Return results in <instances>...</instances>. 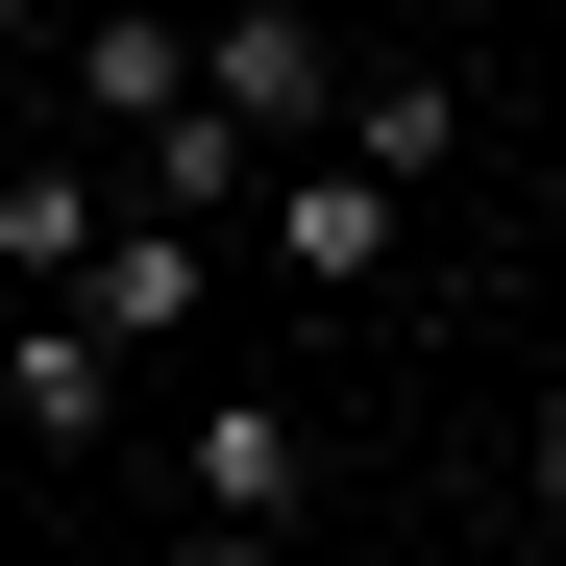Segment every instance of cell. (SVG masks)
I'll return each mask as SVG.
<instances>
[{
	"label": "cell",
	"mask_w": 566,
	"mask_h": 566,
	"mask_svg": "<svg viewBox=\"0 0 566 566\" xmlns=\"http://www.w3.org/2000/svg\"><path fill=\"white\" fill-rule=\"evenodd\" d=\"M198 124H222L247 172H296V148L345 124V50L296 25V0H222V25H198Z\"/></svg>",
	"instance_id": "6da1fadb"
},
{
	"label": "cell",
	"mask_w": 566,
	"mask_h": 566,
	"mask_svg": "<svg viewBox=\"0 0 566 566\" xmlns=\"http://www.w3.org/2000/svg\"><path fill=\"white\" fill-rule=\"evenodd\" d=\"M99 247H124V172L99 148H25V172H0V271H25V296H74Z\"/></svg>",
	"instance_id": "7a4b0ae2"
},
{
	"label": "cell",
	"mask_w": 566,
	"mask_h": 566,
	"mask_svg": "<svg viewBox=\"0 0 566 566\" xmlns=\"http://www.w3.org/2000/svg\"><path fill=\"white\" fill-rule=\"evenodd\" d=\"M0 419H25V443H99L124 419V345L74 321V296H25V321H0Z\"/></svg>",
	"instance_id": "3957f363"
},
{
	"label": "cell",
	"mask_w": 566,
	"mask_h": 566,
	"mask_svg": "<svg viewBox=\"0 0 566 566\" xmlns=\"http://www.w3.org/2000/svg\"><path fill=\"white\" fill-rule=\"evenodd\" d=\"M271 271H296V296H369V271H395V198H369L345 148H296L271 172Z\"/></svg>",
	"instance_id": "277c9868"
},
{
	"label": "cell",
	"mask_w": 566,
	"mask_h": 566,
	"mask_svg": "<svg viewBox=\"0 0 566 566\" xmlns=\"http://www.w3.org/2000/svg\"><path fill=\"white\" fill-rule=\"evenodd\" d=\"M74 124L172 148V124H198V25H74Z\"/></svg>",
	"instance_id": "5b68a950"
},
{
	"label": "cell",
	"mask_w": 566,
	"mask_h": 566,
	"mask_svg": "<svg viewBox=\"0 0 566 566\" xmlns=\"http://www.w3.org/2000/svg\"><path fill=\"white\" fill-rule=\"evenodd\" d=\"M172 468H198V517H247V542H271V517H296V493H321V443H296V419H271V395H222V419H198V443H172Z\"/></svg>",
	"instance_id": "8992f818"
},
{
	"label": "cell",
	"mask_w": 566,
	"mask_h": 566,
	"mask_svg": "<svg viewBox=\"0 0 566 566\" xmlns=\"http://www.w3.org/2000/svg\"><path fill=\"white\" fill-rule=\"evenodd\" d=\"M198 296H222V247H198V222H124L99 271H74V321H99V345H148V321H198Z\"/></svg>",
	"instance_id": "52a82bcc"
},
{
	"label": "cell",
	"mask_w": 566,
	"mask_h": 566,
	"mask_svg": "<svg viewBox=\"0 0 566 566\" xmlns=\"http://www.w3.org/2000/svg\"><path fill=\"white\" fill-rule=\"evenodd\" d=\"M321 148H345V172H369V198H395V222H419V172H443L468 124H443V74H369V99H345Z\"/></svg>",
	"instance_id": "ba28073f"
},
{
	"label": "cell",
	"mask_w": 566,
	"mask_h": 566,
	"mask_svg": "<svg viewBox=\"0 0 566 566\" xmlns=\"http://www.w3.org/2000/svg\"><path fill=\"white\" fill-rule=\"evenodd\" d=\"M172 566H296V542H247V517H198V542H172Z\"/></svg>",
	"instance_id": "9c48e42d"
},
{
	"label": "cell",
	"mask_w": 566,
	"mask_h": 566,
	"mask_svg": "<svg viewBox=\"0 0 566 566\" xmlns=\"http://www.w3.org/2000/svg\"><path fill=\"white\" fill-rule=\"evenodd\" d=\"M542 517H566V419H542Z\"/></svg>",
	"instance_id": "30bf717a"
},
{
	"label": "cell",
	"mask_w": 566,
	"mask_h": 566,
	"mask_svg": "<svg viewBox=\"0 0 566 566\" xmlns=\"http://www.w3.org/2000/svg\"><path fill=\"white\" fill-rule=\"evenodd\" d=\"M25 25H50V0H0V50H25Z\"/></svg>",
	"instance_id": "8fae6325"
}]
</instances>
